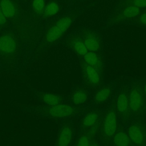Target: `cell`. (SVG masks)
Returning <instances> with one entry per match:
<instances>
[{
	"label": "cell",
	"instance_id": "1",
	"mask_svg": "<svg viewBox=\"0 0 146 146\" xmlns=\"http://www.w3.org/2000/svg\"><path fill=\"white\" fill-rule=\"evenodd\" d=\"M71 16H64L58 19L46 30L44 40L48 43H52L60 39L67 31L72 23Z\"/></svg>",
	"mask_w": 146,
	"mask_h": 146
},
{
	"label": "cell",
	"instance_id": "2",
	"mask_svg": "<svg viewBox=\"0 0 146 146\" xmlns=\"http://www.w3.org/2000/svg\"><path fill=\"white\" fill-rule=\"evenodd\" d=\"M17 38L9 32L0 34V58L9 60L14 58L18 50Z\"/></svg>",
	"mask_w": 146,
	"mask_h": 146
},
{
	"label": "cell",
	"instance_id": "3",
	"mask_svg": "<svg viewBox=\"0 0 146 146\" xmlns=\"http://www.w3.org/2000/svg\"><path fill=\"white\" fill-rule=\"evenodd\" d=\"M129 110L134 114H140L145 107V93L140 85H135L131 90L128 96Z\"/></svg>",
	"mask_w": 146,
	"mask_h": 146
},
{
	"label": "cell",
	"instance_id": "4",
	"mask_svg": "<svg viewBox=\"0 0 146 146\" xmlns=\"http://www.w3.org/2000/svg\"><path fill=\"white\" fill-rule=\"evenodd\" d=\"M0 8L8 20L13 24H18L21 19V10L14 0H0Z\"/></svg>",
	"mask_w": 146,
	"mask_h": 146
},
{
	"label": "cell",
	"instance_id": "5",
	"mask_svg": "<svg viewBox=\"0 0 146 146\" xmlns=\"http://www.w3.org/2000/svg\"><path fill=\"white\" fill-rule=\"evenodd\" d=\"M43 111L48 116L57 119L68 117L76 113V110L73 106L62 103L52 106H47Z\"/></svg>",
	"mask_w": 146,
	"mask_h": 146
},
{
	"label": "cell",
	"instance_id": "6",
	"mask_svg": "<svg viewBox=\"0 0 146 146\" xmlns=\"http://www.w3.org/2000/svg\"><path fill=\"white\" fill-rule=\"evenodd\" d=\"M117 127V117L115 111L110 110L106 114L103 122L102 132L104 136L110 138L115 135Z\"/></svg>",
	"mask_w": 146,
	"mask_h": 146
},
{
	"label": "cell",
	"instance_id": "7",
	"mask_svg": "<svg viewBox=\"0 0 146 146\" xmlns=\"http://www.w3.org/2000/svg\"><path fill=\"white\" fill-rule=\"evenodd\" d=\"M127 134L131 141L135 145H141L146 141V132L139 124H133L129 126L127 129Z\"/></svg>",
	"mask_w": 146,
	"mask_h": 146
},
{
	"label": "cell",
	"instance_id": "8",
	"mask_svg": "<svg viewBox=\"0 0 146 146\" xmlns=\"http://www.w3.org/2000/svg\"><path fill=\"white\" fill-rule=\"evenodd\" d=\"M81 36L88 51L96 52L100 50V41L96 33L90 30H84L82 32Z\"/></svg>",
	"mask_w": 146,
	"mask_h": 146
},
{
	"label": "cell",
	"instance_id": "9",
	"mask_svg": "<svg viewBox=\"0 0 146 146\" xmlns=\"http://www.w3.org/2000/svg\"><path fill=\"white\" fill-rule=\"evenodd\" d=\"M82 72L86 82L92 86L100 84V77L99 71L95 68L88 65L85 62L82 65Z\"/></svg>",
	"mask_w": 146,
	"mask_h": 146
},
{
	"label": "cell",
	"instance_id": "10",
	"mask_svg": "<svg viewBox=\"0 0 146 146\" xmlns=\"http://www.w3.org/2000/svg\"><path fill=\"white\" fill-rule=\"evenodd\" d=\"M73 137V131L68 124L63 125L58 133L56 146H69Z\"/></svg>",
	"mask_w": 146,
	"mask_h": 146
},
{
	"label": "cell",
	"instance_id": "11",
	"mask_svg": "<svg viewBox=\"0 0 146 146\" xmlns=\"http://www.w3.org/2000/svg\"><path fill=\"white\" fill-rule=\"evenodd\" d=\"M69 47L77 54L83 56L88 51L87 49L81 35H72L68 39Z\"/></svg>",
	"mask_w": 146,
	"mask_h": 146
},
{
	"label": "cell",
	"instance_id": "12",
	"mask_svg": "<svg viewBox=\"0 0 146 146\" xmlns=\"http://www.w3.org/2000/svg\"><path fill=\"white\" fill-rule=\"evenodd\" d=\"M140 8L133 5H129L125 7L121 13L115 18L116 21H122L123 20L131 19L136 17L140 14Z\"/></svg>",
	"mask_w": 146,
	"mask_h": 146
},
{
	"label": "cell",
	"instance_id": "13",
	"mask_svg": "<svg viewBox=\"0 0 146 146\" xmlns=\"http://www.w3.org/2000/svg\"><path fill=\"white\" fill-rule=\"evenodd\" d=\"M83 59L86 64L95 68L99 72L102 71V62L100 58L95 52L88 51L83 56Z\"/></svg>",
	"mask_w": 146,
	"mask_h": 146
},
{
	"label": "cell",
	"instance_id": "14",
	"mask_svg": "<svg viewBox=\"0 0 146 146\" xmlns=\"http://www.w3.org/2000/svg\"><path fill=\"white\" fill-rule=\"evenodd\" d=\"M39 98L43 102L50 106L62 103L63 101V99L60 96L50 92L41 94L39 96Z\"/></svg>",
	"mask_w": 146,
	"mask_h": 146
},
{
	"label": "cell",
	"instance_id": "15",
	"mask_svg": "<svg viewBox=\"0 0 146 146\" xmlns=\"http://www.w3.org/2000/svg\"><path fill=\"white\" fill-rule=\"evenodd\" d=\"M117 109L118 112L122 115H125L129 110L128 96L125 93H121L117 99Z\"/></svg>",
	"mask_w": 146,
	"mask_h": 146
},
{
	"label": "cell",
	"instance_id": "16",
	"mask_svg": "<svg viewBox=\"0 0 146 146\" xmlns=\"http://www.w3.org/2000/svg\"><path fill=\"white\" fill-rule=\"evenodd\" d=\"M88 95L87 92L83 89H78L72 94L71 100L75 106H79L86 103Z\"/></svg>",
	"mask_w": 146,
	"mask_h": 146
},
{
	"label": "cell",
	"instance_id": "17",
	"mask_svg": "<svg viewBox=\"0 0 146 146\" xmlns=\"http://www.w3.org/2000/svg\"><path fill=\"white\" fill-rule=\"evenodd\" d=\"M115 146H129L131 140L128 134L123 131H119L113 135Z\"/></svg>",
	"mask_w": 146,
	"mask_h": 146
},
{
	"label": "cell",
	"instance_id": "18",
	"mask_svg": "<svg viewBox=\"0 0 146 146\" xmlns=\"http://www.w3.org/2000/svg\"><path fill=\"white\" fill-rule=\"evenodd\" d=\"M60 10V6L56 1H52L46 5L42 17L44 18H49L56 15Z\"/></svg>",
	"mask_w": 146,
	"mask_h": 146
},
{
	"label": "cell",
	"instance_id": "19",
	"mask_svg": "<svg viewBox=\"0 0 146 146\" xmlns=\"http://www.w3.org/2000/svg\"><path fill=\"white\" fill-rule=\"evenodd\" d=\"M112 94V90L109 87H104L100 89L95 95V101L97 103H103L107 101Z\"/></svg>",
	"mask_w": 146,
	"mask_h": 146
},
{
	"label": "cell",
	"instance_id": "20",
	"mask_svg": "<svg viewBox=\"0 0 146 146\" xmlns=\"http://www.w3.org/2000/svg\"><path fill=\"white\" fill-rule=\"evenodd\" d=\"M99 117V115L96 112H91L87 113L82 120V126L84 128H89L95 125Z\"/></svg>",
	"mask_w": 146,
	"mask_h": 146
},
{
	"label": "cell",
	"instance_id": "21",
	"mask_svg": "<svg viewBox=\"0 0 146 146\" xmlns=\"http://www.w3.org/2000/svg\"><path fill=\"white\" fill-rule=\"evenodd\" d=\"M46 6L44 0H33L31 3L32 10L36 17H42Z\"/></svg>",
	"mask_w": 146,
	"mask_h": 146
},
{
	"label": "cell",
	"instance_id": "22",
	"mask_svg": "<svg viewBox=\"0 0 146 146\" xmlns=\"http://www.w3.org/2000/svg\"><path fill=\"white\" fill-rule=\"evenodd\" d=\"M90 139L88 135H82L78 140L76 146H90Z\"/></svg>",
	"mask_w": 146,
	"mask_h": 146
},
{
	"label": "cell",
	"instance_id": "23",
	"mask_svg": "<svg viewBox=\"0 0 146 146\" xmlns=\"http://www.w3.org/2000/svg\"><path fill=\"white\" fill-rule=\"evenodd\" d=\"M8 25V20L0 8V29L6 27Z\"/></svg>",
	"mask_w": 146,
	"mask_h": 146
},
{
	"label": "cell",
	"instance_id": "24",
	"mask_svg": "<svg viewBox=\"0 0 146 146\" xmlns=\"http://www.w3.org/2000/svg\"><path fill=\"white\" fill-rule=\"evenodd\" d=\"M131 2L140 9L146 7V0H131Z\"/></svg>",
	"mask_w": 146,
	"mask_h": 146
},
{
	"label": "cell",
	"instance_id": "25",
	"mask_svg": "<svg viewBox=\"0 0 146 146\" xmlns=\"http://www.w3.org/2000/svg\"><path fill=\"white\" fill-rule=\"evenodd\" d=\"M139 22L141 25L146 26V12L143 13L139 17Z\"/></svg>",
	"mask_w": 146,
	"mask_h": 146
},
{
	"label": "cell",
	"instance_id": "26",
	"mask_svg": "<svg viewBox=\"0 0 146 146\" xmlns=\"http://www.w3.org/2000/svg\"><path fill=\"white\" fill-rule=\"evenodd\" d=\"M143 90H144V93H145V95H146V83H145V85H144V87Z\"/></svg>",
	"mask_w": 146,
	"mask_h": 146
},
{
	"label": "cell",
	"instance_id": "27",
	"mask_svg": "<svg viewBox=\"0 0 146 146\" xmlns=\"http://www.w3.org/2000/svg\"><path fill=\"white\" fill-rule=\"evenodd\" d=\"M90 146H99V145L96 144H90Z\"/></svg>",
	"mask_w": 146,
	"mask_h": 146
}]
</instances>
